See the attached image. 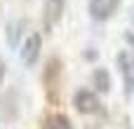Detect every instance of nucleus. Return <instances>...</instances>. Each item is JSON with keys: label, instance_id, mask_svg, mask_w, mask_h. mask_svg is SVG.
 Here are the masks:
<instances>
[{"label": "nucleus", "instance_id": "f257e3e1", "mask_svg": "<svg viewBox=\"0 0 134 129\" xmlns=\"http://www.w3.org/2000/svg\"><path fill=\"white\" fill-rule=\"evenodd\" d=\"M73 106L78 108V113H82V115H92V113H99V99L92 94V92H87V89H80L78 94H75V99H73Z\"/></svg>", "mask_w": 134, "mask_h": 129}, {"label": "nucleus", "instance_id": "f03ea898", "mask_svg": "<svg viewBox=\"0 0 134 129\" xmlns=\"http://www.w3.org/2000/svg\"><path fill=\"white\" fill-rule=\"evenodd\" d=\"M118 63H120V73L125 78L127 94H134V54L132 52H120L118 54Z\"/></svg>", "mask_w": 134, "mask_h": 129}, {"label": "nucleus", "instance_id": "7ed1b4c3", "mask_svg": "<svg viewBox=\"0 0 134 129\" xmlns=\"http://www.w3.org/2000/svg\"><path fill=\"white\" fill-rule=\"evenodd\" d=\"M118 5H120V0H90V14H92V19L104 21L118 9Z\"/></svg>", "mask_w": 134, "mask_h": 129}, {"label": "nucleus", "instance_id": "20e7f679", "mask_svg": "<svg viewBox=\"0 0 134 129\" xmlns=\"http://www.w3.org/2000/svg\"><path fill=\"white\" fill-rule=\"evenodd\" d=\"M40 35H35V33H31L28 38H26V42H24V49H21V61L26 63V66H33L35 61H38V56H40Z\"/></svg>", "mask_w": 134, "mask_h": 129}, {"label": "nucleus", "instance_id": "39448f33", "mask_svg": "<svg viewBox=\"0 0 134 129\" xmlns=\"http://www.w3.org/2000/svg\"><path fill=\"white\" fill-rule=\"evenodd\" d=\"M64 14V0H45V28L54 26Z\"/></svg>", "mask_w": 134, "mask_h": 129}, {"label": "nucleus", "instance_id": "423d86ee", "mask_svg": "<svg viewBox=\"0 0 134 129\" xmlns=\"http://www.w3.org/2000/svg\"><path fill=\"white\" fill-rule=\"evenodd\" d=\"M92 82H94V87H97L99 92H108V89H111V75H108L104 68H97V71H94Z\"/></svg>", "mask_w": 134, "mask_h": 129}, {"label": "nucleus", "instance_id": "0eeeda50", "mask_svg": "<svg viewBox=\"0 0 134 129\" xmlns=\"http://www.w3.org/2000/svg\"><path fill=\"white\" fill-rule=\"evenodd\" d=\"M21 28H24V21H9V24H7V45H9V47H16Z\"/></svg>", "mask_w": 134, "mask_h": 129}, {"label": "nucleus", "instance_id": "6e6552de", "mask_svg": "<svg viewBox=\"0 0 134 129\" xmlns=\"http://www.w3.org/2000/svg\"><path fill=\"white\" fill-rule=\"evenodd\" d=\"M49 129H73V127H71V122H68L64 115H54V118L49 120Z\"/></svg>", "mask_w": 134, "mask_h": 129}, {"label": "nucleus", "instance_id": "1a4fd4ad", "mask_svg": "<svg viewBox=\"0 0 134 129\" xmlns=\"http://www.w3.org/2000/svg\"><path fill=\"white\" fill-rule=\"evenodd\" d=\"M2 80H5V63L0 61V85H2Z\"/></svg>", "mask_w": 134, "mask_h": 129}, {"label": "nucleus", "instance_id": "9d476101", "mask_svg": "<svg viewBox=\"0 0 134 129\" xmlns=\"http://www.w3.org/2000/svg\"><path fill=\"white\" fill-rule=\"evenodd\" d=\"M127 42L134 47V31H132V33H127Z\"/></svg>", "mask_w": 134, "mask_h": 129}, {"label": "nucleus", "instance_id": "9b49d317", "mask_svg": "<svg viewBox=\"0 0 134 129\" xmlns=\"http://www.w3.org/2000/svg\"><path fill=\"white\" fill-rule=\"evenodd\" d=\"M130 16H132V21H134V7H132V14H130Z\"/></svg>", "mask_w": 134, "mask_h": 129}]
</instances>
